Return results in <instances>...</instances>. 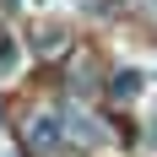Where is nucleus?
<instances>
[{"mask_svg": "<svg viewBox=\"0 0 157 157\" xmlns=\"http://www.w3.org/2000/svg\"><path fill=\"white\" fill-rule=\"evenodd\" d=\"M49 141H60V125H54V119H33V146H49Z\"/></svg>", "mask_w": 157, "mask_h": 157, "instance_id": "obj_1", "label": "nucleus"}, {"mask_svg": "<svg viewBox=\"0 0 157 157\" xmlns=\"http://www.w3.org/2000/svg\"><path fill=\"white\" fill-rule=\"evenodd\" d=\"M136 87H141V76H136V71H119V76H114V92H119V98H130Z\"/></svg>", "mask_w": 157, "mask_h": 157, "instance_id": "obj_2", "label": "nucleus"}]
</instances>
